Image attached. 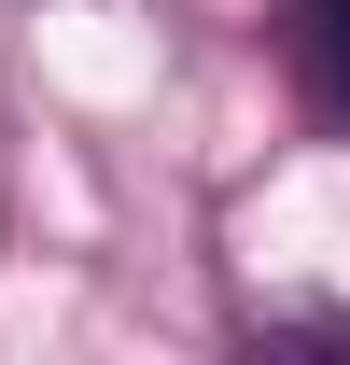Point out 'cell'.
<instances>
[{
	"label": "cell",
	"mask_w": 350,
	"mask_h": 365,
	"mask_svg": "<svg viewBox=\"0 0 350 365\" xmlns=\"http://www.w3.org/2000/svg\"><path fill=\"white\" fill-rule=\"evenodd\" d=\"M280 29H295V85L350 127V0H280Z\"/></svg>",
	"instance_id": "6da1fadb"
},
{
	"label": "cell",
	"mask_w": 350,
	"mask_h": 365,
	"mask_svg": "<svg viewBox=\"0 0 350 365\" xmlns=\"http://www.w3.org/2000/svg\"><path fill=\"white\" fill-rule=\"evenodd\" d=\"M253 337H322V351H350V309H266Z\"/></svg>",
	"instance_id": "7a4b0ae2"
}]
</instances>
